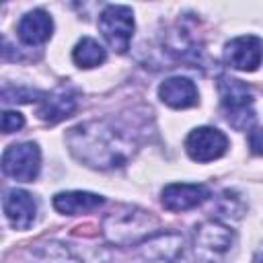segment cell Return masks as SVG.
I'll return each instance as SVG.
<instances>
[{
    "label": "cell",
    "instance_id": "obj_1",
    "mask_svg": "<svg viewBox=\"0 0 263 263\" xmlns=\"http://www.w3.org/2000/svg\"><path fill=\"white\" fill-rule=\"evenodd\" d=\"M66 140L74 156L95 168L119 166L127 156L125 152L127 144L105 121H90L76 125L70 129Z\"/></svg>",
    "mask_w": 263,
    "mask_h": 263
},
{
    "label": "cell",
    "instance_id": "obj_2",
    "mask_svg": "<svg viewBox=\"0 0 263 263\" xmlns=\"http://www.w3.org/2000/svg\"><path fill=\"white\" fill-rule=\"evenodd\" d=\"M156 228V220L136 208H125L121 212H111L103 220L105 236L115 245H132L148 236Z\"/></svg>",
    "mask_w": 263,
    "mask_h": 263
},
{
    "label": "cell",
    "instance_id": "obj_3",
    "mask_svg": "<svg viewBox=\"0 0 263 263\" xmlns=\"http://www.w3.org/2000/svg\"><path fill=\"white\" fill-rule=\"evenodd\" d=\"M218 92H220V101H222L228 123L236 129L251 127L255 121V113L251 109L253 107V95L247 88V84L236 80V78L220 76Z\"/></svg>",
    "mask_w": 263,
    "mask_h": 263
},
{
    "label": "cell",
    "instance_id": "obj_4",
    "mask_svg": "<svg viewBox=\"0 0 263 263\" xmlns=\"http://www.w3.org/2000/svg\"><path fill=\"white\" fill-rule=\"evenodd\" d=\"M99 29L107 43L117 51L125 53L129 49V41L134 35V12L129 6L111 4L99 16Z\"/></svg>",
    "mask_w": 263,
    "mask_h": 263
},
{
    "label": "cell",
    "instance_id": "obj_5",
    "mask_svg": "<svg viewBox=\"0 0 263 263\" xmlns=\"http://www.w3.org/2000/svg\"><path fill=\"white\" fill-rule=\"evenodd\" d=\"M41 152L33 142L12 144L2 154V171L16 181H33L39 175Z\"/></svg>",
    "mask_w": 263,
    "mask_h": 263
},
{
    "label": "cell",
    "instance_id": "obj_6",
    "mask_svg": "<svg viewBox=\"0 0 263 263\" xmlns=\"http://www.w3.org/2000/svg\"><path fill=\"white\" fill-rule=\"evenodd\" d=\"M226 148L228 138L216 127H195L185 140V150L189 158L197 162L216 160L226 152Z\"/></svg>",
    "mask_w": 263,
    "mask_h": 263
},
{
    "label": "cell",
    "instance_id": "obj_7",
    "mask_svg": "<svg viewBox=\"0 0 263 263\" xmlns=\"http://www.w3.org/2000/svg\"><path fill=\"white\" fill-rule=\"evenodd\" d=\"M224 60L230 68L253 72L263 62V41L255 35H242L224 45Z\"/></svg>",
    "mask_w": 263,
    "mask_h": 263
},
{
    "label": "cell",
    "instance_id": "obj_8",
    "mask_svg": "<svg viewBox=\"0 0 263 263\" xmlns=\"http://www.w3.org/2000/svg\"><path fill=\"white\" fill-rule=\"evenodd\" d=\"M210 197V189L205 185H191V183H171L162 189L160 201L168 212H185L197 208Z\"/></svg>",
    "mask_w": 263,
    "mask_h": 263
},
{
    "label": "cell",
    "instance_id": "obj_9",
    "mask_svg": "<svg viewBox=\"0 0 263 263\" xmlns=\"http://www.w3.org/2000/svg\"><path fill=\"white\" fill-rule=\"evenodd\" d=\"M2 208H4V214H6L8 222L14 228L27 230V228L33 226L35 216H37V203H35L31 193H27L23 189H10V191L4 193Z\"/></svg>",
    "mask_w": 263,
    "mask_h": 263
},
{
    "label": "cell",
    "instance_id": "obj_10",
    "mask_svg": "<svg viewBox=\"0 0 263 263\" xmlns=\"http://www.w3.org/2000/svg\"><path fill=\"white\" fill-rule=\"evenodd\" d=\"M76 105H78L76 90L70 88V86H60V88H55L53 92H49L41 99L37 115L45 123L53 125V123H60L62 119L70 117L76 111Z\"/></svg>",
    "mask_w": 263,
    "mask_h": 263
},
{
    "label": "cell",
    "instance_id": "obj_11",
    "mask_svg": "<svg viewBox=\"0 0 263 263\" xmlns=\"http://www.w3.org/2000/svg\"><path fill=\"white\" fill-rule=\"evenodd\" d=\"M158 97L173 109H189L197 105V88L189 78L173 76L158 86Z\"/></svg>",
    "mask_w": 263,
    "mask_h": 263
},
{
    "label": "cell",
    "instance_id": "obj_12",
    "mask_svg": "<svg viewBox=\"0 0 263 263\" xmlns=\"http://www.w3.org/2000/svg\"><path fill=\"white\" fill-rule=\"evenodd\" d=\"M53 31V21L45 10H31L18 21V37L27 45H39L51 37Z\"/></svg>",
    "mask_w": 263,
    "mask_h": 263
},
{
    "label": "cell",
    "instance_id": "obj_13",
    "mask_svg": "<svg viewBox=\"0 0 263 263\" xmlns=\"http://www.w3.org/2000/svg\"><path fill=\"white\" fill-rule=\"evenodd\" d=\"M232 240H234V232L220 222H205L195 232V247L199 251L214 255L228 251Z\"/></svg>",
    "mask_w": 263,
    "mask_h": 263
},
{
    "label": "cell",
    "instance_id": "obj_14",
    "mask_svg": "<svg viewBox=\"0 0 263 263\" xmlns=\"http://www.w3.org/2000/svg\"><path fill=\"white\" fill-rule=\"evenodd\" d=\"M103 197L97 193H88V191H68V193H58L53 197V208L60 214L66 216H78V214H86L97 210L99 205H103Z\"/></svg>",
    "mask_w": 263,
    "mask_h": 263
},
{
    "label": "cell",
    "instance_id": "obj_15",
    "mask_svg": "<svg viewBox=\"0 0 263 263\" xmlns=\"http://www.w3.org/2000/svg\"><path fill=\"white\" fill-rule=\"evenodd\" d=\"M105 58H107V51L92 37H82L76 43V47L72 49V60L80 68H95L99 64H103Z\"/></svg>",
    "mask_w": 263,
    "mask_h": 263
},
{
    "label": "cell",
    "instance_id": "obj_16",
    "mask_svg": "<svg viewBox=\"0 0 263 263\" xmlns=\"http://www.w3.org/2000/svg\"><path fill=\"white\" fill-rule=\"evenodd\" d=\"M25 125V117L18 111H4L2 113V132L4 134H12L16 129H21Z\"/></svg>",
    "mask_w": 263,
    "mask_h": 263
},
{
    "label": "cell",
    "instance_id": "obj_17",
    "mask_svg": "<svg viewBox=\"0 0 263 263\" xmlns=\"http://www.w3.org/2000/svg\"><path fill=\"white\" fill-rule=\"evenodd\" d=\"M249 146H251L253 154L263 156V129H261V127H257V129L251 132V136H249Z\"/></svg>",
    "mask_w": 263,
    "mask_h": 263
},
{
    "label": "cell",
    "instance_id": "obj_18",
    "mask_svg": "<svg viewBox=\"0 0 263 263\" xmlns=\"http://www.w3.org/2000/svg\"><path fill=\"white\" fill-rule=\"evenodd\" d=\"M253 263H263V249H259V251H257V255H255Z\"/></svg>",
    "mask_w": 263,
    "mask_h": 263
}]
</instances>
